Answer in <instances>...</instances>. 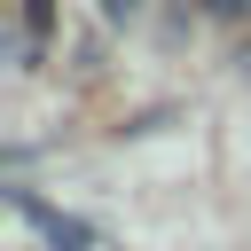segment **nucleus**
<instances>
[{"instance_id": "obj_1", "label": "nucleus", "mask_w": 251, "mask_h": 251, "mask_svg": "<svg viewBox=\"0 0 251 251\" xmlns=\"http://www.w3.org/2000/svg\"><path fill=\"white\" fill-rule=\"evenodd\" d=\"M8 204H16V220H31V227H39V235H47L55 251H110V235H102V227H86V220H71V212H55V204H39L31 188H16Z\"/></svg>"}, {"instance_id": "obj_2", "label": "nucleus", "mask_w": 251, "mask_h": 251, "mask_svg": "<svg viewBox=\"0 0 251 251\" xmlns=\"http://www.w3.org/2000/svg\"><path fill=\"white\" fill-rule=\"evenodd\" d=\"M204 8H220V16H243V8H251V0H204Z\"/></svg>"}, {"instance_id": "obj_3", "label": "nucleus", "mask_w": 251, "mask_h": 251, "mask_svg": "<svg viewBox=\"0 0 251 251\" xmlns=\"http://www.w3.org/2000/svg\"><path fill=\"white\" fill-rule=\"evenodd\" d=\"M235 63H243V71H251V47H243V55H235Z\"/></svg>"}]
</instances>
